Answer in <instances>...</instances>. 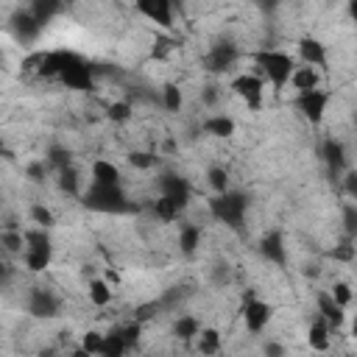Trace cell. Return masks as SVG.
<instances>
[{
	"instance_id": "6da1fadb",
	"label": "cell",
	"mask_w": 357,
	"mask_h": 357,
	"mask_svg": "<svg viewBox=\"0 0 357 357\" xmlns=\"http://www.w3.org/2000/svg\"><path fill=\"white\" fill-rule=\"evenodd\" d=\"M254 64H257L259 75H262L265 81H271V86H273L276 92H282V89L290 84V75H293V70H296L293 56L284 53V50H276V47H268V50L254 53Z\"/></svg>"
},
{
	"instance_id": "7a4b0ae2",
	"label": "cell",
	"mask_w": 357,
	"mask_h": 357,
	"mask_svg": "<svg viewBox=\"0 0 357 357\" xmlns=\"http://www.w3.org/2000/svg\"><path fill=\"white\" fill-rule=\"evenodd\" d=\"M81 204L92 212H112V215L131 212V204H128L120 184H95V181H89V187L81 192Z\"/></svg>"
},
{
	"instance_id": "3957f363",
	"label": "cell",
	"mask_w": 357,
	"mask_h": 357,
	"mask_svg": "<svg viewBox=\"0 0 357 357\" xmlns=\"http://www.w3.org/2000/svg\"><path fill=\"white\" fill-rule=\"evenodd\" d=\"M245 212H248V198L237 190H226V192H215L209 198V215L215 220H220L223 226L240 231L243 229V220H245Z\"/></svg>"
},
{
	"instance_id": "277c9868",
	"label": "cell",
	"mask_w": 357,
	"mask_h": 357,
	"mask_svg": "<svg viewBox=\"0 0 357 357\" xmlns=\"http://www.w3.org/2000/svg\"><path fill=\"white\" fill-rule=\"evenodd\" d=\"M25 268L31 273H42L50 259H53V240L47 234L45 226H33V229H25Z\"/></svg>"
},
{
	"instance_id": "5b68a950",
	"label": "cell",
	"mask_w": 357,
	"mask_h": 357,
	"mask_svg": "<svg viewBox=\"0 0 357 357\" xmlns=\"http://www.w3.org/2000/svg\"><path fill=\"white\" fill-rule=\"evenodd\" d=\"M59 53V81L67 89H92V67L70 50H56Z\"/></svg>"
},
{
	"instance_id": "8992f818",
	"label": "cell",
	"mask_w": 357,
	"mask_h": 357,
	"mask_svg": "<svg viewBox=\"0 0 357 357\" xmlns=\"http://www.w3.org/2000/svg\"><path fill=\"white\" fill-rule=\"evenodd\" d=\"M329 100H332V95H329L326 89H321V86H315V89L298 92L293 103H296V109L301 112V117H304L307 123L321 126L324 117H326V106H329Z\"/></svg>"
},
{
	"instance_id": "52a82bcc",
	"label": "cell",
	"mask_w": 357,
	"mask_h": 357,
	"mask_svg": "<svg viewBox=\"0 0 357 357\" xmlns=\"http://www.w3.org/2000/svg\"><path fill=\"white\" fill-rule=\"evenodd\" d=\"M231 92L248 106V109H259L262 106V92H265V78L257 73H240L231 78Z\"/></svg>"
},
{
	"instance_id": "ba28073f",
	"label": "cell",
	"mask_w": 357,
	"mask_h": 357,
	"mask_svg": "<svg viewBox=\"0 0 357 357\" xmlns=\"http://www.w3.org/2000/svg\"><path fill=\"white\" fill-rule=\"evenodd\" d=\"M240 312H243L245 329H248L251 335H259V332L271 324V318H273V304H268V301H262V298L254 296V298H245V301H243Z\"/></svg>"
},
{
	"instance_id": "9c48e42d",
	"label": "cell",
	"mask_w": 357,
	"mask_h": 357,
	"mask_svg": "<svg viewBox=\"0 0 357 357\" xmlns=\"http://www.w3.org/2000/svg\"><path fill=\"white\" fill-rule=\"evenodd\" d=\"M237 59H240V50H237L231 42H218V45H212V50L206 53L204 64H206L209 73L218 75V73H229Z\"/></svg>"
},
{
	"instance_id": "30bf717a",
	"label": "cell",
	"mask_w": 357,
	"mask_h": 357,
	"mask_svg": "<svg viewBox=\"0 0 357 357\" xmlns=\"http://www.w3.org/2000/svg\"><path fill=\"white\" fill-rule=\"evenodd\" d=\"M259 254L262 259L273 262V265H284L287 262V245H284V234L279 229H268L262 237H259Z\"/></svg>"
},
{
	"instance_id": "8fae6325",
	"label": "cell",
	"mask_w": 357,
	"mask_h": 357,
	"mask_svg": "<svg viewBox=\"0 0 357 357\" xmlns=\"http://www.w3.org/2000/svg\"><path fill=\"white\" fill-rule=\"evenodd\" d=\"M59 310H61V301L50 290H45V287H33L31 290V296H28V312L33 318H56Z\"/></svg>"
},
{
	"instance_id": "7c38bea8",
	"label": "cell",
	"mask_w": 357,
	"mask_h": 357,
	"mask_svg": "<svg viewBox=\"0 0 357 357\" xmlns=\"http://www.w3.org/2000/svg\"><path fill=\"white\" fill-rule=\"evenodd\" d=\"M134 6L142 17H148L159 28L173 25V0H134Z\"/></svg>"
},
{
	"instance_id": "4fadbf2b",
	"label": "cell",
	"mask_w": 357,
	"mask_h": 357,
	"mask_svg": "<svg viewBox=\"0 0 357 357\" xmlns=\"http://www.w3.org/2000/svg\"><path fill=\"white\" fill-rule=\"evenodd\" d=\"M159 192L162 195H167L170 201H176L181 209L190 204V195H192V187H190V181L187 178H181V176H176V173H165L162 178H159Z\"/></svg>"
},
{
	"instance_id": "5bb4252c",
	"label": "cell",
	"mask_w": 357,
	"mask_h": 357,
	"mask_svg": "<svg viewBox=\"0 0 357 357\" xmlns=\"http://www.w3.org/2000/svg\"><path fill=\"white\" fill-rule=\"evenodd\" d=\"M42 28H45V25L33 17V11H17V14L11 17V33H14L20 42H33Z\"/></svg>"
},
{
	"instance_id": "9a60e30c",
	"label": "cell",
	"mask_w": 357,
	"mask_h": 357,
	"mask_svg": "<svg viewBox=\"0 0 357 357\" xmlns=\"http://www.w3.org/2000/svg\"><path fill=\"white\" fill-rule=\"evenodd\" d=\"M321 156H324V162H326V167H329V173H332L335 178L346 170V148H343L340 139L326 137L324 145H321Z\"/></svg>"
},
{
	"instance_id": "2e32d148",
	"label": "cell",
	"mask_w": 357,
	"mask_h": 357,
	"mask_svg": "<svg viewBox=\"0 0 357 357\" xmlns=\"http://www.w3.org/2000/svg\"><path fill=\"white\" fill-rule=\"evenodd\" d=\"M298 56L310 67H318V70L326 67V45L315 36H301L298 39Z\"/></svg>"
},
{
	"instance_id": "e0dca14e",
	"label": "cell",
	"mask_w": 357,
	"mask_h": 357,
	"mask_svg": "<svg viewBox=\"0 0 357 357\" xmlns=\"http://www.w3.org/2000/svg\"><path fill=\"white\" fill-rule=\"evenodd\" d=\"M343 310H346V307H343V304H337V301H335V296H332L329 290L318 293V312L326 318V324L332 326V332L343 326V321H346V312H343Z\"/></svg>"
},
{
	"instance_id": "ac0fdd59",
	"label": "cell",
	"mask_w": 357,
	"mask_h": 357,
	"mask_svg": "<svg viewBox=\"0 0 357 357\" xmlns=\"http://www.w3.org/2000/svg\"><path fill=\"white\" fill-rule=\"evenodd\" d=\"M290 86H293L296 92H307V89L321 86V73H318V67H310V64L296 67L293 75H290Z\"/></svg>"
},
{
	"instance_id": "d6986e66",
	"label": "cell",
	"mask_w": 357,
	"mask_h": 357,
	"mask_svg": "<svg viewBox=\"0 0 357 357\" xmlns=\"http://www.w3.org/2000/svg\"><path fill=\"white\" fill-rule=\"evenodd\" d=\"M329 335H332V326L326 324V318L318 312V318L310 324L307 329V343L315 349V351H326L329 349Z\"/></svg>"
},
{
	"instance_id": "ffe728a7",
	"label": "cell",
	"mask_w": 357,
	"mask_h": 357,
	"mask_svg": "<svg viewBox=\"0 0 357 357\" xmlns=\"http://www.w3.org/2000/svg\"><path fill=\"white\" fill-rule=\"evenodd\" d=\"M204 131H206L209 137L229 139V137H234L237 126H234V120H231L229 114H212V117H206V120H204Z\"/></svg>"
},
{
	"instance_id": "44dd1931",
	"label": "cell",
	"mask_w": 357,
	"mask_h": 357,
	"mask_svg": "<svg viewBox=\"0 0 357 357\" xmlns=\"http://www.w3.org/2000/svg\"><path fill=\"white\" fill-rule=\"evenodd\" d=\"M92 181L95 184H120L123 176H120V167L109 159H95L92 162Z\"/></svg>"
},
{
	"instance_id": "7402d4cb",
	"label": "cell",
	"mask_w": 357,
	"mask_h": 357,
	"mask_svg": "<svg viewBox=\"0 0 357 357\" xmlns=\"http://www.w3.org/2000/svg\"><path fill=\"white\" fill-rule=\"evenodd\" d=\"M220 332L215 326H201V332L195 335V349L201 354H218L220 351Z\"/></svg>"
},
{
	"instance_id": "603a6c76",
	"label": "cell",
	"mask_w": 357,
	"mask_h": 357,
	"mask_svg": "<svg viewBox=\"0 0 357 357\" xmlns=\"http://www.w3.org/2000/svg\"><path fill=\"white\" fill-rule=\"evenodd\" d=\"M67 6L61 3V0H33L31 3V11H33V17L42 22V25H47L53 17H59L61 11H64Z\"/></svg>"
},
{
	"instance_id": "cb8c5ba5",
	"label": "cell",
	"mask_w": 357,
	"mask_h": 357,
	"mask_svg": "<svg viewBox=\"0 0 357 357\" xmlns=\"http://www.w3.org/2000/svg\"><path fill=\"white\" fill-rule=\"evenodd\" d=\"M198 332H201V324H198L195 315H178V318L173 321V335H176L178 340H184V343L195 340Z\"/></svg>"
},
{
	"instance_id": "d4e9b609",
	"label": "cell",
	"mask_w": 357,
	"mask_h": 357,
	"mask_svg": "<svg viewBox=\"0 0 357 357\" xmlns=\"http://www.w3.org/2000/svg\"><path fill=\"white\" fill-rule=\"evenodd\" d=\"M128 349H131V346H128V340H126V337H123V332L114 326L112 332H106V340H103V351H100V357H123Z\"/></svg>"
},
{
	"instance_id": "484cf974",
	"label": "cell",
	"mask_w": 357,
	"mask_h": 357,
	"mask_svg": "<svg viewBox=\"0 0 357 357\" xmlns=\"http://www.w3.org/2000/svg\"><path fill=\"white\" fill-rule=\"evenodd\" d=\"M198 245H201V229L195 223H184L181 231H178V248L190 257V254H195Z\"/></svg>"
},
{
	"instance_id": "4316f807",
	"label": "cell",
	"mask_w": 357,
	"mask_h": 357,
	"mask_svg": "<svg viewBox=\"0 0 357 357\" xmlns=\"http://www.w3.org/2000/svg\"><path fill=\"white\" fill-rule=\"evenodd\" d=\"M59 190L67 195H81V178H78V170L73 165L59 170Z\"/></svg>"
},
{
	"instance_id": "83f0119b",
	"label": "cell",
	"mask_w": 357,
	"mask_h": 357,
	"mask_svg": "<svg viewBox=\"0 0 357 357\" xmlns=\"http://www.w3.org/2000/svg\"><path fill=\"white\" fill-rule=\"evenodd\" d=\"M178 212H181V206H178L176 201H170L167 195H159V198L153 201V215H156L162 223H173V220L178 218Z\"/></svg>"
},
{
	"instance_id": "f1b7e54d",
	"label": "cell",
	"mask_w": 357,
	"mask_h": 357,
	"mask_svg": "<svg viewBox=\"0 0 357 357\" xmlns=\"http://www.w3.org/2000/svg\"><path fill=\"white\" fill-rule=\"evenodd\" d=\"M86 293H89V301H92L95 307H106V304H112V284H109L106 279H92Z\"/></svg>"
},
{
	"instance_id": "f546056e",
	"label": "cell",
	"mask_w": 357,
	"mask_h": 357,
	"mask_svg": "<svg viewBox=\"0 0 357 357\" xmlns=\"http://www.w3.org/2000/svg\"><path fill=\"white\" fill-rule=\"evenodd\" d=\"M162 106H165L167 112H181L184 95H181L178 84H165V86H162Z\"/></svg>"
},
{
	"instance_id": "4dcf8cb0",
	"label": "cell",
	"mask_w": 357,
	"mask_h": 357,
	"mask_svg": "<svg viewBox=\"0 0 357 357\" xmlns=\"http://www.w3.org/2000/svg\"><path fill=\"white\" fill-rule=\"evenodd\" d=\"M0 240H3V248H6L8 254H25V231L8 226Z\"/></svg>"
},
{
	"instance_id": "1f68e13d",
	"label": "cell",
	"mask_w": 357,
	"mask_h": 357,
	"mask_svg": "<svg viewBox=\"0 0 357 357\" xmlns=\"http://www.w3.org/2000/svg\"><path fill=\"white\" fill-rule=\"evenodd\" d=\"M206 181H209L212 192H226V190H229V173H226V167L212 165V167L206 170Z\"/></svg>"
},
{
	"instance_id": "d6a6232c",
	"label": "cell",
	"mask_w": 357,
	"mask_h": 357,
	"mask_svg": "<svg viewBox=\"0 0 357 357\" xmlns=\"http://www.w3.org/2000/svg\"><path fill=\"white\" fill-rule=\"evenodd\" d=\"M103 340H106V335H103V332H98V329H89V332L81 337V349L86 351V357H92V354H100V351H103Z\"/></svg>"
},
{
	"instance_id": "836d02e7",
	"label": "cell",
	"mask_w": 357,
	"mask_h": 357,
	"mask_svg": "<svg viewBox=\"0 0 357 357\" xmlns=\"http://www.w3.org/2000/svg\"><path fill=\"white\" fill-rule=\"evenodd\" d=\"M106 114H109V120H112V123H126V120H131L134 106H131L128 100H114V103H109Z\"/></svg>"
},
{
	"instance_id": "e575fe53",
	"label": "cell",
	"mask_w": 357,
	"mask_h": 357,
	"mask_svg": "<svg viewBox=\"0 0 357 357\" xmlns=\"http://www.w3.org/2000/svg\"><path fill=\"white\" fill-rule=\"evenodd\" d=\"M47 165H50V167H56V170H61V167L73 165V153H70V148L53 145V148L47 151Z\"/></svg>"
},
{
	"instance_id": "d590c367",
	"label": "cell",
	"mask_w": 357,
	"mask_h": 357,
	"mask_svg": "<svg viewBox=\"0 0 357 357\" xmlns=\"http://www.w3.org/2000/svg\"><path fill=\"white\" fill-rule=\"evenodd\" d=\"M31 220H33L36 226H45V229H50V226L56 223L53 212H50L47 206H42V204H33V206H31Z\"/></svg>"
},
{
	"instance_id": "8d00e7d4",
	"label": "cell",
	"mask_w": 357,
	"mask_h": 357,
	"mask_svg": "<svg viewBox=\"0 0 357 357\" xmlns=\"http://www.w3.org/2000/svg\"><path fill=\"white\" fill-rule=\"evenodd\" d=\"M351 240H354V237L346 234V240H343L340 245H335V248L329 251V257L337 259V262H351V259H354V245H351Z\"/></svg>"
},
{
	"instance_id": "74e56055",
	"label": "cell",
	"mask_w": 357,
	"mask_h": 357,
	"mask_svg": "<svg viewBox=\"0 0 357 357\" xmlns=\"http://www.w3.org/2000/svg\"><path fill=\"white\" fill-rule=\"evenodd\" d=\"M343 229L349 237L357 240V204H346L343 206Z\"/></svg>"
},
{
	"instance_id": "f35d334b",
	"label": "cell",
	"mask_w": 357,
	"mask_h": 357,
	"mask_svg": "<svg viewBox=\"0 0 357 357\" xmlns=\"http://www.w3.org/2000/svg\"><path fill=\"white\" fill-rule=\"evenodd\" d=\"M128 162H131V167H139V170H148V167H153V162H156V156H153L151 151H131V153H128Z\"/></svg>"
},
{
	"instance_id": "ab89813d",
	"label": "cell",
	"mask_w": 357,
	"mask_h": 357,
	"mask_svg": "<svg viewBox=\"0 0 357 357\" xmlns=\"http://www.w3.org/2000/svg\"><path fill=\"white\" fill-rule=\"evenodd\" d=\"M329 293H332V296H335V301H337V304H343V307H349V304H351V298H354V296H351L349 282H335Z\"/></svg>"
},
{
	"instance_id": "60d3db41",
	"label": "cell",
	"mask_w": 357,
	"mask_h": 357,
	"mask_svg": "<svg viewBox=\"0 0 357 357\" xmlns=\"http://www.w3.org/2000/svg\"><path fill=\"white\" fill-rule=\"evenodd\" d=\"M343 192L351 198V201H357V170H343Z\"/></svg>"
},
{
	"instance_id": "b9f144b4",
	"label": "cell",
	"mask_w": 357,
	"mask_h": 357,
	"mask_svg": "<svg viewBox=\"0 0 357 357\" xmlns=\"http://www.w3.org/2000/svg\"><path fill=\"white\" fill-rule=\"evenodd\" d=\"M28 176H31L33 181H42V178H45V162H31V165H28Z\"/></svg>"
},
{
	"instance_id": "7bdbcfd3",
	"label": "cell",
	"mask_w": 357,
	"mask_h": 357,
	"mask_svg": "<svg viewBox=\"0 0 357 357\" xmlns=\"http://www.w3.org/2000/svg\"><path fill=\"white\" fill-rule=\"evenodd\" d=\"M265 354H282V346H276V343H265Z\"/></svg>"
},
{
	"instance_id": "ee69618b",
	"label": "cell",
	"mask_w": 357,
	"mask_h": 357,
	"mask_svg": "<svg viewBox=\"0 0 357 357\" xmlns=\"http://www.w3.org/2000/svg\"><path fill=\"white\" fill-rule=\"evenodd\" d=\"M349 14H351V20L357 25V0H349Z\"/></svg>"
},
{
	"instance_id": "f6af8a7d",
	"label": "cell",
	"mask_w": 357,
	"mask_h": 357,
	"mask_svg": "<svg viewBox=\"0 0 357 357\" xmlns=\"http://www.w3.org/2000/svg\"><path fill=\"white\" fill-rule=\"evenodd\" d=\"M254 3H257V6H262V8H276V3H279V0H254Z\"/></svg>"
},
{
	"instance_id": "bcb514c9",
	"label": "cell",
	"mask_w": 357,
	"mask_h": 357,
	"mask_svg": "<svg viewBox=\"0 0 357 357\" xmlns=\"http://www.w3.org/2000/svg\"><path fill=\"white\" fill-rule=\"evenodd\" d=\"M215 98H218V92H215V86H209V89H206V103H215Z\"/></svg>"
},
{
	"instance_id": "7dc6e473",
	"label": "cell",
	"mask_w": 357,
	"mask_h": 357,
	"mask_svg": "<svg viewBox=\"0 0 357 357\" xmlns=\"http://www.w3.org/2000/svg\"><path fill=\"white\" fill-rule=\"evenodd\" d=\"M351 332H354V335H357V318H354V321H351Z\"/></svg>"
},
{
	"instance_id": "c3c4849f",
	"label": "cell",
	"mask_w": 357,
	"mask_h": 357,
	"mask_svg": "<svg viewBox=\"0 0 357 357\" xmlns=\"http://www.w3.org/2000/svg\"><path fill=\"white\" fill-rule=\"evenodd\" d=\"M61 3H64V6H70V3H73V0H61Z\"/></svg>"
},
{
	"instance_id": "681fc988",
	"label": "cell",
	"mask_w": 357,
	"mask_h": 357,
	"mask_svg": "<svg viewBox=\"0 0 357 357\" xmlns=\"http://www.w3.org/2000/svg\"><path fill=\"white\" fill-rule=\"evenodd\" d=\"M354 126H357V112H354Z\"/></svg>"
}]
</instances>
